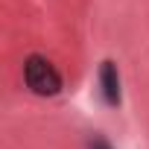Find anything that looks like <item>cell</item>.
Returning <instances> with one entry per match:
<instances>
[{"mask_svg":"<svg viewBox=\"0 0 149 149\" xmlns=\"http://www.w3.org/2000/svg\"><path fill=\"white\" fill-rule=\"evenodd\" d=\"M24 82H26V88H29L32 94H38V97H56V94L61 91V73L56 70V64H53L47 56L32 53V56H26V61H24Z\"/></svg>","mask_w":149,"mask_h":149,"instance_id":"6da1fadb","label":"cell"},{"mask_svg":"<svg viewBox=\"0 0 149 149\" xmlns=\"http://www.w3.org/2000/svg\"><path fill=\"white\" fill-rule=\"evenodd\" d=\"M100 94H102L105 105H111V108H117L120 100H123V94H120V70H117V64L111 58H105L100 64Z\"/></svg>","mask_w":149,"mask_h":149,"instance_id":"7a4b0ae2","label":"cell"},{"mask_svg":"<svg viewBox=\"0 0 149 149\" xmlns=\"http://www.w3.org/2000/svg\"><path fill=\"white\" fill-rule=\"evenodd\" d=\"M88 149H114V146H111V143H108L105 137H100V134H97V137H94V140L88 143Z\"/></svg>","mask_w":149,"mask_h":149,"instance_id":"3957f363","label":"cell"}]
</instances>
